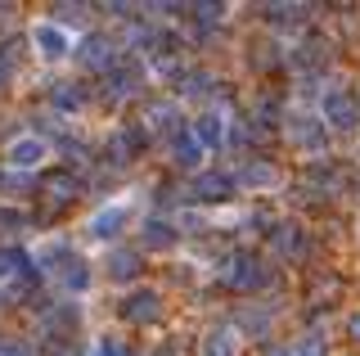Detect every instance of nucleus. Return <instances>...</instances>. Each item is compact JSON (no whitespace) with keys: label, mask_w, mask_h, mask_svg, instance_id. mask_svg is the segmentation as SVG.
I'll return each mask as SVG.
<instances>
[{"label":"nucleus","mask_w":360,"mask_h":356,"mask_svg":"<svg viewBox=\"0 0 360 356\" xmlns=\"http://www.w3.org/2000/svg\"><path fill=\"white\" fill-rule=\"evenodd\" d=\"M158 316H162V293L158 288H131L122 298V320H131V325H153Z\"/></svg>","instance_id":"nucleus-10"},{"label":"nucleus","mask_w":360,"mask_h":356,"mask_svg":"<svg viewBox=\"0 0 360 356\" xmlns=\"http://www.w3.org/2000/svg\"><path fill=\"white\" fill-rule=\"evenodd\" d=\"M221 275L230 288H239V293H257V288L270 284V266L262 258H252V253H230V258L221 262Z\"/></svg>","instance_id":"nucleus-3"},{"label":"nucleus","mask_w":360,"mask_h":356,"mask_svg":"<svg viewBox=\"0 0 360 356\" xmlns=\"http://www.w3.org/2000/svg\"><path fill=\"white\" fill-rule=\"evenodd\" d=\"M347 329H352V338L360 343V311H356V316H352V320H347Z\"/></svg>","instance_id":"nucleus-34"},{"label":"nucleus","mask_w":360,"mask_h":356,"mask_svg":"<svg viewBox=\"0 0 360 356\" xmlns=\"http://www.w3.org/2000/svg\"><path fill=\"white\" fill-rule=\"evenodd\" d=\"M140 86H144V68L135 59L127 63H112V68L104 72V99L108 104H122V99H131V95H140Z\"/></svg>","instance_id":"nucleus-6"},{"label":"nucleus","mask_w":360,"mask_h":356,"mask_svg":"<svg viewBox=\"0 0 360 356\" xmlns=\"http://www.w3.org/2000/svg\"><path fill=\"white\" fill-rule=\"evenodd\" d=\"M167 149H172V163L176 167H198V158H202V149H198V140H194V131H172V136H167Z\"/></svg>","instance_id":"nucleus-18"},{"label":"nucleus","mask_w":360,"mask_h":356,"mask_svg":"<svg viewBox=\"0 0 360 356\" xmlns=\"http://www.w3.org/2000/svg\"><path fill=\"white\" fill-rule=\"evenodd\" d=\"M32 50H37L41 63H63L68 54H72V32H63L59 23L41 18V23L32 27Z\"/></svg>","instance_id":"nucleus-5"},{"label":"nucleus","mask_w":360,"mask_h":356,"mask_svg":"<svg viewBox=\"0 0 360 356\" xmlns=\"http://www.w3.org/2000/svg\"><path fill=\"white\" fill-rule=\"evenodd\" d=\"M284 122H288V140L297 144V149H307V153H324V144L333 136V131L320 122V113H292Z\"/></svg>","instance_id":"nucleus-7"},{"label":"nucleus","mask_w":360,"mask_h":356,"mask_svg":"<svg viewBox=\"0 0 360 356\" xmlns=\"http://www.w3.org/2000/svg\"><path fill=\"white\" fill-rule=\"evenodd\" d=\"M292 356H333V348H329V338H324L320 329H307L297 343H292Z\"/></svg>","instance_id":"nucleus-27"},{"label":"nucleus","mask_w":360,"mask_h":356,"mask_svg":"<svg viewBox=\"0 0 360 356\" xmlns=\"http://www.w3.org/2000/svg\"><path fill=\"white\" fill-rule=\"evenodd\" d=\"M198 352L202 356H239V333H234L230 325H212L207 333H202Z\"/></svg>","instance_id":"nucleus-17"},{"label":"nucleus","mask_w":360,"mask_h":356,"mask_svg":"<svg viewBox=\"0 0 360 356\" xmlns=\"http://www.w3.org/2000/svg\"><path fill=\"white\" fill-rule=\"evenodd\" d=\"M185 14H194V23H198V27H217L221 18H225V5H189Z\"/></svg>","instance_id":"nucleus-29"},{"label":"nucleus","mask_w":360,"mask_h":356,"mask_svg":"<svg viewBox=\"0 0 360 356\" xmlns=\"http://www.w3.org/2000/svg\"><path fill=\"white\" fill-rule=\"evenodd\" d=\"M86 14H90V5H54V9H50V23H59V27L68 32V23L82 27V23H86Z\"/></svg>","instance_id":"nucleus-28"},{"label":"nucleus","mask_w":360,"mask_h":356,"mask_svg":"<svg viewBox=\"0 0 360 356\" xmlns=\"http://www.w3.org/2000/svg\"><path fill=\"white\" fill-rule=\"evenodd\" d=\"M77 320H82V307H77V303H59L54 311H45V316H41V329L50 333V338H54V333H68V338H72Z\"/></svg>","instance_id":"nucleus-20"},{"label":"nucleus","mask_w":360,"mask_h":356,"mask_svg":"<svg viewBox=\"0 0 360 356\" xmlns=\"http://www.w3.org/2000/svg\"><path fill=\"white\" fill-rule=\"evenodd\" d=\"M14 72H18V46H0V91L14 82Z\"/></svg>","instance_id":"nucleus-31"},{"label":"nucleus","mask_w":360,"mask_h":356,"mask_svg":"<svg viewBox=\"0 0 360 356\" xmlns=\"http://www.w3.org/2000/svg\"><path fill=\"white\" fill-rule=\"evenodd\" d=\"M27 230V212L22 208H0V235H18Z\"/></svg>","instance_id":"nucleus-30"},{"label":"nucleus","mask_w":360,"mask_h":356,"mask_svg":"<svg viewBox=\"0 0 360 356\" xmlns=\"http://www.w3.org/2000/svg\"><path fill=\"white\" fill-rule=\"evenodd\" d=\"M0 307H5V293H0Z\"/></svg>","instance_id":"nucleus-38"},{"label":"nucleus","mask_w":360,"mask_h":356,"mask_svg":"<svg viewBox=\"0 0 360 356\" xmlns=\"http://www.w3.org/2000/svg\"><path fill=\"white\" fill-rule=\"evenodd\" d=\"M315 113H320V122L329 131H352L360 122V99L347 91L342 82H329L320 91V99H315Z\"/></svg>","instance_id":"nucleus-2"},{"label":"nucleus","mask_w":360,"mask_h":356,"mask_svg":"<svg viewBox=\"0 0 360 356\" xmlns=\"http://www.w3.org/2000/svg\"><path fill=\"white\" fill-rule=\"evenodd\" d=\"M99 356H131V348L127 343L117 338V333H104V338H99V348H95Z\"/></svg>","instance_id":"nucleus-32"},{"label":"nucleus","mask_w":360,"mask_h":356,"mask_svg":"<svg viewBox=\"0 0 360 356\" xmlns=\"http://www.w3.org/2000/svg\"><path fill=\"white\" fill-rule=\"evenodd\" d=\"M9 18H14V5H0V27H5Z\"/></svg>","instance_id":"nucleus-35"},{"label":"nucleus","mask_w":360,"mask_h":356,"mask_svg":"<svg viewBox=\"0 0 360 356\" xmlns=\"http://www.w3.org/2000/svg\"><path fill=\"white\" fill-rule=\"evenodd\" d=\"M225 127H230V117H225L221 108H202L189 131H194L198 149H202V153H212V149H221V144H225Z\"/></svg>","instance_id":"nucleus-11"},{"label":"nucleus","mask_w":360,"mask_h":356,"mask_svg":"<svg viewBox=\"0 0 360 356\" xmlns=\"http://www.w3.org/2000/svg\"><path fill=\"white\" fill-rule=\"evenodd\" d=\"M86 99H90V91L82 82H59L54 86V108H59V113H82Z\"/></svg>","instance_id":"nucleus-24"},{"label":"nucleus","mask_w":360,"mask_h":356,"mask_svg":"<svg viewBox=\"0 0 360 356\" xmlns=\"http://www.w3.org/2000/svg\"><path fill=\"white\" fill-rule=\"evenodd\" d=\"M162 356H176V352H172V348H167V352H162Z\"/></svg>","instance_id":"nucleus-37"},{"label":"nucleus","mask_w":360,"mask_h":356,"mask_svg":"<svg viewBox=\"0 0 360 356\" xmlns=\"http://www.w3.org/2000/svg\"><path fill=\"white\" fill-rule=\"evenodd\" d=\"M234 185H243V190L262 194V190H275V185H279V172H275L270 163H243L239 176H234Z\"/></svg>","instance_id":"nucleus-16"},{"label":"nucleus","mask_w":360,"mask_h":356,"mask_svg":"<svg viewBox=\"0 0 360 356\" xmlns=\"http://www.w3.org/2000/svg\"><path fill=\"white\" fill-rule=\"evenodd\" d=\"M131 198H112V203H104L95 217L86 221V235L95 239V243H108V239H117L122 230H127V221H131Z\"/></svg>","instance_id":"nucleus-4"},{"label":"nucleus","mask_w":360,"mask_h":356,"mask_svg":"<svg viewBox=\"0 0 360 356\" xmlns=\"http://www.w3.org/2000/svg\"><path fill=\"white\" fill-rule=\"evenodd\" d=\"M27 275H32V258H27V253L0 243V293H5V288L27 284Z\"/></svg>","instance_id":"nucleus-14"},{"label":"nucleus","mask_w":360,"mask_h":356,"mask_svg":"<svg viewBox=\"0 0 360 356\" xmlns=\"http://www.w3.org/2000/svg\"><path fill=\"white\" fill-rule=\"evenodd\" d=\"M50 158V140L45 136H18V140H9V149H5V163L14 167V172H37V167Z\"/></svg>","instance_id":"nucleus-8"},{"label":"nucleus","mask_w":360,"mask_h":356,"mask_svg":"<svg viewBox=\"0 0 360 356\" xmlns=\"http://www.w3.org/2000/svg\"><path fill=\"white\" fill-rule=\"evenodd\" d=\"M180 122V108L172 99H153V104H144V117H140V131L144 136H172Z\"/></svg>","instance_id":"nucleus-13"},{"label":"nucleus","mask_w":360,"mask_h":356,"mask_svg":"<svg viewBox=\"0 0 360 356\" xmlns=\"http://www.w3.org/2000/svg\"><path fill=\"white\" fill-rule=\"evenodd\" d=\"M140 243H144V253H172L176 243H180V226H176V221H167V217H144Z\"/></svg>","instance_id":"nucleus-12"},{"label":"nucleus","mask_w":360,"mask_h":356,"mask_svg":"<svg viewBox=\"0 0 360 356\" xmlns=\"http://www.w3.org/2000/svg\"><path fill=\"white\" fill-rule=\"evenodd\" d=\"M288 63L292 72H311L320 63H329V41H302L297 50H288Z\"/></svg>","instance_id":"nucleus-21"},{"label":"nucleus","mask_w":360,"mask_h":356,"mask_svg":"<svg viewBox=\"0 0 360 356\" xmlns=\"http://www.w3.org/2000/svg\"><path fill=\"white\" fill-rule=\"evenodd\" d=\"M140 253H135V248H112L108 253V280L112 284H131L135 280V275H140Z\"/></svg>","instance_id":"nucleus-19"},{"label":"nucleus","mask_w":360,"mask_h":356,"mask_svg":"<svg viewBox=\"0 0 360 356\" xmlns=\"http://www.w3.org/2000/svg\"><path fill=\"white\" fill-rule=\"evenodd\" d=\"M72 54H77V63L90 68V72H108L112 63H117V46H112L104 32H90V37H82V46H77Z\"/></svg>","instance_id":"nucleus-9"},{"label":"nucleus","mask_w":360,"mask_h":356,"mask_svg":"<svg viewBox=\"0 0 360 356\" xmlns=\"http://www.w3.org/2000/svg\"><path fill=\"white\" fill-rule=\"evenodd\" d=\"M212 86H217V77L207 68H194L180 77V99H202V95H212Z\"/></svg>","instance_id":"nucleus-26"},{"label":"nucleus","mask_w":360,"mask_h":356,"mask_svg":"<svg viewBox=\"0 0 360 356\" xmlns=\"http://www.w3.org/2000/svg\"><path fill=\"white\" fill-rule=\"evenodd\" d=\"M307 14H311L307 5H266L262 9V18H266L270 27H302V23H307Z\"/></svg>","instance_id":"nucleus-25"},{"label":"nucleus","mask_w":360,"mask_h":356,"mask_svg":"<svg viewBox=\"0 0 360 356\" xmlns=\"http://www.w3.org/2000/svg\"><path fill=\"white\" fill-rule=\"evenodd\" d=\"M270 243H275L279 258H302L307 253V235H302L297 221H275L270 226Z\"/></svg>","instance_id":"nucleus-15"},{"label":"nucleus","mask_w":360,"mask_h":356,"mask_svg":"<svg viewBox=\"0 0 360 356\" xmlns=\"http://www.w3.org/2000/svg\"><path fill=\"white\" fill-rule=\"evenodd\" d=\"M262 356H292V348H284V343H270Z\"/></svg>","instance_id":"nucleus-33"},{"label":"nucleus","mask_w":360,"mask_h":356,"mask_svg":"<svg viewBox=\"0 0 360 356\" xmlns=\"http://www.w3.org/2000/svg\"><path fill=\"white\" fill-rule=\"evenodd\" d=\"M194 194L202 198V203H225V198L234 194V176H221V172H207L194 181Z\"/></svg>","instance_id":"nucleus-22"},{"label":"nucleus","mask_w":360,"mask_h":356,"mask_svg":"<svg viewBox=\"0 0 360 356\" xmlns=\"http://www.w3.org/2000/svg\"><path fill=\"white\" fill-rule=\"evenodd\" d=\"M32 262H37L41 271L63 288V293H77V298H82L90 288V280H95V275H90V262L72 248V243H63V239H45Z\"/></svg>","instance_id":"nucleus-1"},{"label":"nucleus","mask_w":360,"mask_h":356,"mask_svg":"<svg viewBox=\"0 0 360 356\" xmlns=\"http://www.w3.org/2000/svg\"><path fill=\"white\" fill-rule=\"evenodd\" d=\"M54 356H86L82 348H54Z\"/></svg>","instance_id":"nucleus-36"},{"label":"nucleus","mask_w":360,"mask_h":356,"mask_svg":"<svg viewBox=\"0 0 360 356\" xmlns=\"http://www.w3.org/2000/svg\"><path fill=\"white\" fill-rule=\"evenodd\" d=\"M41 190L54 198V203H68V198H77L82 194V181H77L72 172H45V181H41Z\"/></svg>","instance_id":"nucleus-23"}]
</instances>
